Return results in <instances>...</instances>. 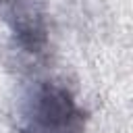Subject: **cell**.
Segmentation results:
<instances>
[{"label":"cell","mask_w":133,"mask_h":133,"mask_svg":"<svg viewBox=\"0 0 133 133\" xmlns=\"http://www.w3.org/2000/svg\"><path fill=\"white\" fill-rule=\"evenodd\" d=\"M87 112L75 96L56 81L39 83L27 102V123L21 133H83Z\"/></svg>","instance_id":"cell-1"},{"label":"cell","mask_w":133,"mask_h":133,"mask_svg":"<svg viewBox=\"0 0 133 133\" xmlns=\"http://www.w3.org/2000/svg\"><path fill=\"white\" fill-rule=\"evenodd\" d=\"M10 29L23 52L39 54L48 46V19L44 0H15L10 10Z\"/></svg>","instance_id":"cell-2"},{"label":"cell","mask_w":133,"mask_h":133,"mask_svg":"<svg viewBox=\"0 0 133 133\" xmlns=\"http://www.w3.org/2000/svg\"><path fill=\"white\" fill-rule=\"evenodd\" d=\"M0 2H6V0H0Z\"/></svg>","instance_id":"cell-3"}]
</instances>
